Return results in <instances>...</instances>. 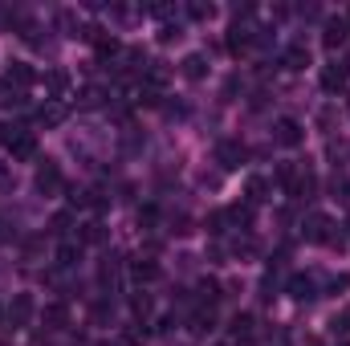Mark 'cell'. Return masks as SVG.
Listing matches in <instances>:
<instances>
[{
	"instance_id": "1",
	"label": "cell",
	"mask_w": 350,
	"mask_h": 346,
	"mask_svg": "<svg viewBox=\"0 0 350 346\" xmlns=\"http://www.w3.org/2000/svg\"><path fill=\"white\" fill-rule=\"evenodd\" d=\"M306 241L310 245H342V237H338V224L326 216V212H310L306 216Z\"/></svg>"
},
{
	"instance_id": "2",
	"label": "cell",
	"mask_w": 350,
	"mask_h": 346,
	"mask_svg": "<svg viewBox=\"0 0 350 346\" xmlns=\"http://www.w3.org/2000/svg\"><path fill=\"white\" fill-rule=\"evenodd\" d=\"M8 155H12V163L33 159V155H37V135H33V131H16V127H12V135H8Z\"/></svg>"
},
{
	"instance_id": "3",
	"label": "cell",
	"mask_w": 350,
	"mask_h": 346,
	"mask_svg": "<svg viewBox=\"0 0 350 346\" xmlns=\"http://www.w3.org/2000/svg\"><path fill=\"white\" fill-rule=\"evenodd\" d=\"M273 139H277L281 147H301V143H306V127H301L297 118H277Z\"/></svg>"
},
{
	"instance_id": "4",
	"label": "cell",
	"mask_w": 350,
	"mask_h": 346,
	"mask_svg": "<svg viewBox=\"0 0 350 346\" xmlns=\"http://www.w3.org/2000/svg\"><path fill=\"white\" fill-rule=\"evenodd\" d=\"M347 37H350L347 16H330V21L322 25V45H326V49H342V45H347Z\"/></svg>"
},
{
	"instance_id": "5",
	"label": "cell",
	"mask_w": 350,
	"mask_h": 346,
	"mask_svg": "<svg viewBox=\"0 0 350 346\" xmlns=\"http://www.w3.org/2000/svg\"><path fill=\"white\" fill-rule=\"evenodd\" d=\"M62 187H66V179H62V172H57V163L45 159V163L37 168V191H41V196H57Z\"/></svg>"
},
{
	"instance_id": "6",
	"label": "cell",
	"mask_w": 350,
	"mask_h": 346,
	"mask_svg": "<svg viewBox=\"0 0 350 346\" xmlns=\"http://www.w3.org/2000/svg\"><path fill=\"white\" fill-rule=\"evenodd\" d=\"M289 297H297V302L318 297V273H293L289 277Z\"/></svg>"
},
{
	"instance_id": "7",
	"label": "cell",
	"mask_w": 350,
	"mask_h": 346,
	"mask_svg": "<svg viewBox=\"0 0 350 346\" xmlns=\"http://www.w3.org/2000/svg\"><path fill=\"white\" fill-rule=\"evenodd\" d=\"M4 318L12 322V330L29 326V318H33V297H29V293H16V297H12V306L4 310Z\"/></svg>"
},
{
	"instance_id": "8",
	"label": "cell",
	"mask_w": 350,
	"mask_h": 346,
	"mask_svg": "<svg viewBox=\"0 0 350 346\" xmlns=\"http://www.w3.org/2000/svg\"><path fill=\"white\" fill-rule=\"evenodd\" d=\"M216 159H220V168L237 172V168L245 163V147H241V143H232V139H224V143L216 147Z\"/></svg>"
},
{
	"instance_id": "9",
	"label": "cell",
	"mask_w": 350,
	"mask_h": 346,
	"mask_svg": "<svg viewBox=\"0 0 350 346\" xmlns=\"http://www.w3.org/2000/svg\"><path fill=\"white\" fill-rule=\"evenodd\" d=\"M131 277H135L139 285H151V281H159V261H151V257L131 261Z\"/></svg>"
},
{
	"instance_id": "10",
	"label": "cell",
	"mask_w": 350,
	"mask_h": 346,
	"mask_svg": "<svg viewBox=\"0 0 350 346\" xmlns=\"http://www.w3.org/2000/svg\"><path fill=\"white\" fill-rule=\"evenodd\" d=\"M318 82H322L326 94H338V90H347V70L342 66H322V78Z\"/></svg>"
},
{
	"instance_id": "11",
	"label": "cell",
	"mask_w": 350,
	"mask_h": 346,
	"mask_svg": "<svg viewBox=\"0 0 350 346\" xmlns=\"http://www.w3.org/2000/svg\"><path fill=\"white\" fill-rule=\"evenodd\" d=\"M4 82H8L12 90H25V86H33V82H37V74H33V70H29L25 62H12V66H8V78H4Z\"/></svg>"
},
{
	"instance_id": "12",
	"label": "cell",
	"mask_w": 350,
	"mask_h": 346,
	"mask_svg": "<svg viewBox=\"0 0 350 346\" xmlns=\"http://www.w3.org/2000/svg\"><path fill=\"white\" fill-rule=\"evenodd\" d=\"M249 45H257V33H253V29L232 25V33H228V49H232V53H245Z\"/></svg>"
},
{
	"instance_id": "13",
	"label": "cell",
	"mask_w": 350,
	"mask_h": 346,
	"mask_svg": "<svg viewBox=\"0 0 350 346\" xmlns=\"http://www.w3.org/2000/svg\"><path fill=\"white\" fill-rule=\"evenodd\" d=\"M204 74H208V57H204V53H187V57H183V78H187V82H200Z\"/></svg>"
},
{
	"instance_id": "14",
	"label": "cell",
	"mask_w": 350,
	"mask_h": 346,
	"mask_svg": "<svg viewBox=\"0 0 350 346\" xmlns=\"http://www.w3.org/2000/svg\"><path fill=\"white\" fill-rule=\"evenodd\" d=\"M66 90H70V74H66V70H49V74H45V94H49L53 102H57Z\"/></svg>"
},
{
	"instance_id": "15",
	"label": "cell",
	"mask_w": 350,
	"mask_h": 346,
	"mask_svg": "<svg viewBox=\"0 0 350 346\" xmlns=\"http://www.w3.org/2000/svg\"><path fill=\"white\" fill-rule=\"evenodd\" d=\"M57 29H62L66 37H82V21H78V12H74V8H62V12H57Z\"/></svg>"
},
{
	"instance_id": "16",
	"label": "cell",
	"mask_w": 350,
	"mask_h": 346,
	"mask_svg": "<svg viewBox=\"0 0 350 346\" xmlns=\"http://www.w3.org/2000/svg\"><path fill=\"white\" fill-rule=\"evenodd\" d=\"M281 62H285V70H306V66H310V49H306V45H289Z\"/></svg>"
},
{
	"instance_id": "17",
	"label": "cell",
	"mask_w": 350,
	"mask_h": 346,
	"mask_svg": "<svg viewBox=\"0 0 350 346\" xmlns=\"http://www.w3.org/2000/svg\"><path fill=\"white\" fill-rule=\"evenodd\" d=\"M78 261H82V241H62V245H57V265L70 269V265H78Z\"/></svg>"
},
{
	"instance_id": "18",
	"label": "cell",
	"mask_w": 350,
	"mask_h": 346,
	"mask_svg": "<svg viewBox=\"0 0 350 346\" xmlns=\"http://www.w3.org/2000/svg\"><path fill=\"white\" fill-rule=\"evenodd\" d=\"M37 118H41L45 127H57V122L66 118V106H62V102H49V106H41V110H37Z\"/></svg>"
},
{
	"instance_id": "19",
	"label": "cell",
	"mask_w": 350,
	"mask_h": 346,
	"mask_svg": "<svg viewBox=\"0 0 350 346\" xmlns=\"http://www.w3.org/2000/svg\"><path fill=\"white\" fill-rule=\"evenodd\" d=\"M187 16H191V21H212V16H216V4H204V0H191V4H187Z\"/></svg>"
},
{
	"instance_id": "20",
	"label": "cell",
	"mask_w": 350,
	"mask_h": 346,
	"mask_svg": "<svg viewBox=\"0 0 350 346\" xmlns=\"http://www.w3.org/2000/svg\"><path fill=\"white\" fill-rule=\"evenodd\" d=\"M66 322H70V314H66V306H49V310H45V326H49V330H62Z\"/></svg>"
},
{
	"instance_id": "21",
	"label": "cell",
	"mask_w": 350,
	"mask_h": 346,
	"mask_svg": "<svg viewBox=\"0 0 350 346\" xmlns=\"http://www.w3.org/2000/svg\"><path fill=\"white\" fill-rule=\"evenodd\" d=\"M253 334V318L249 314H237L232 318V338H249Z\"/></svg>"
},
{
	"instance_id": "22",
	"label": "cell",
	"mask_w": 350,
	"mask_h": 346,
	"mask_svg": "<svg viewBox=\"0 0 350 346\" xmlns=\"http://www.w3.org/2000/svg\"><path fill=\"white\" fill-rule=\"evenodd\" d=\"M265 191H269V183H265L261 175H253V179H249V200H253V204H261Z\"/></svg>"
},
{
	"instance_id": "23",
	"label": "cell",
	"mask_w": 350,
	"mask_h": 346,
	"mask_svg": "<svg viewBox=\"0 0 350 346\" xmlns=\"http://www.w3.org/2000/svg\"><path fill=\"white\" fill-rule=\"evenodd\" d=\"M102 237H106V232H102V224H98V220H90L86 228H82V245H98Z\"/></svg>"
},
{
	"instance_id": "24",
	"label": "cell",
	"mask_w": 350,
	"mask_h": 346,
	"mask_svg": "<svg viewBox=\"0 0 350 346\" xmlns=\"http://www.w3.org/2000/svg\"><path fill=\"white\" fill-rule=\"evenodd\" d=\"M21 102H25V98H21L16 90L8 86V82H0V106H21Z\"/></svg>"
},
{
	"instance_id": "25",
	"label": "cell",
	"mask_w": 350,
	"mask_h": 346,
	"mask_svg": "<svg viewBox=\"0 0 350 346\" xmlns=\"http://www.w3.org/2000/svg\"><path fill=\"white\" fill-rule=\"evenodd\" d=\"M330 191H334V196H347V191H350V179L334 172V175H330Z\"/></svg>"
},
{
	"instance_id": "26",
	"label": "cell",
	"mask_w": 350,
	"mask_h": 346,
	"mask_svg": "<svg viewBox=\"0 0 350 346\" xmlns=\"http://www.w3.org/2000/svg\"><path fill=\"white\" fill-rule=\"evenodd\" d=\"M330 326H334V334H350V306L334 318V322H330Z\"/></svg>"
},
{
	"instance_id": "27",
	"label": "cell",
	"mask_w": 350,
	"mask_h": 346,
	"mask_svg": "<svg viewBox=\"0 0 350 346\" xmlns=\"http://www.w3.org/2000/svg\"><path fill=\"white\" fill-rule=\"evenodd\" d=\"M338 289H350V277L342 273V277H330V293H338Z\"/></svg>"
},
{
	"instance_id": "28",
	"label": "cell",
	"mask_w": 350,
	"mask_h": 346,
	"mask_svg": "<svg viewBox=\"0 0 350 346\" xmlns=\"http://www.w3.org/2000/svg\"><path fill=\"white\" fill-rule=\"evenodd\" d=\"M175 37H179V29H175V25H167V29L159 33V41H175Z\"/></svg>"
},
{
	"instance_id": "29",
	"label": "cell",
	"mask_w": 350,
	"mask_h": 346,
	"mask_svg": "<svg viewBox=\"0 0 350 346\" xmlns=\"http://www.w3.org/2000/svg\"><path fill=\"white\" fill-rule=\"evenodd\" d=\"M8 135H12V127H4V122H0V143H4V147H8Z\"/></svg>"
},
{
	"instance_id": "30",
	"label": "cell",
	"mask_w": 350,
	"mask_h": 346,
	"mask_svg": "<svg viewBox=\"0 0 350 346\" xmlns=\"http://www.w3.org/2000/svg\"><path fill=\"white\" fill-rule=\"evenodd\" d=\"M8 183H12V175H8V172H0V187H8Z\"/></svg>"
},
{
	"instance_id": "31",
	"label": "cell",
	"mask_w": 350,
	"mask_h": 346,
	"mask_svg": "<svg viewBox=\"0 0 350 346\" xmlns=\"http://www.w3.org/2000/svg\"><path fill=\"white\" fill-rule=\"evenodd\" d=\"M0 322H4V306H0Z\"/></svg>"
},
{
	"instance_id": "32",
	"label": "cell",
	"mask_w": 350,
	"mask_h": 346,
	"mask_svg": "<svg viewBox=\"0 0 350 346\" xmlns=\"http://www.w3.org/2000/svg\"><path fill=\"white\" fill-rule=\"evenodd\" d=\"M347 232H350V216H347Z\"/></svg>"
},
{
	"instance_id": "33",
	"label": "cell",
	"mask_w": 350,
	"mask_h": 346,
	"mask_svg": "<svg viewBox=\"0 0 350 346\" xmlns=\"http://www.w3.org/2000/svg\"><path fill=\"white\" fill-rule=\"evenodd\" d=\"M338 346H350V343H338Z\"/></svg>"
},
{
	"instance_id": "34",
	"label": "cell",
	"mask_w": 350,
	"mask_h": 346,
	"mask_svg": "<svg viewBox=\"0 0 350 346\" xmlns=\"http://www.w3.org/2000/svg\"><path fill=\"white\" fill-rule=\"evenodd\" d=\"M347 25H350V16H347Z\"/></svg>"
}]
</instances>
